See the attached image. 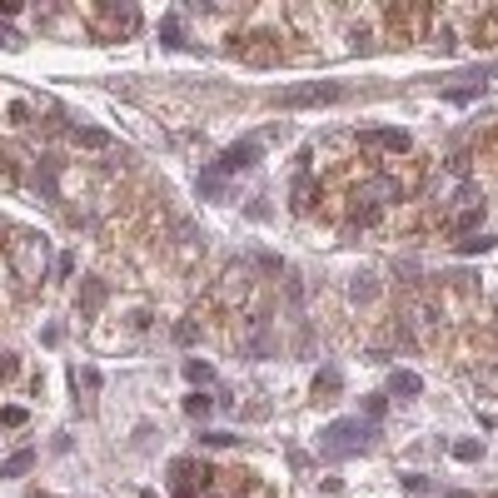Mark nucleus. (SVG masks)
<instances>
[{
  "mask_svg": "<svg viewBox=\"0 0 498 498\" xmlns=\"http://www.w3.org/2000/svg\"><path fill=\"white\" fill-rule=\"evenodd\" d=\"M364 414H369V424H379V419H384V399H369Z\"/></svg>",
  "mask_w": 498,
  "mask_h": 498,
  "instance_id": "412c9836",
  "label": "nucleus"
},
{
  "mask_svg": "<svg viewBox=\"0 0 498 498\" xmlns=\"http://www.w3.org/2000/svg\"><path fill=\"white\" fill-rule=\"evenodd\" d=\"M209 409H214V404H209L204 394H190V399H185V414H190V419H204Z\"/></svg>",
  "mask_w": 498,
  "mask_h": 498,
  "instance_id": "dca6fc26",
  "label": "nucleus"
},
{
  "mask_svg": "<svg viewBox=\"0 0 498 498\" xmlns=\"http://www.w3.org/2000/svg\"><path fill=\"white\" fill-rule=\"evenodd\" d=\"M478 225H483V204H478V199L449 219V230H454V235H468V230H478Z\"/></svg>",
  "mask_w": 498,
  "mask_h": 498,
  "instance_id": "0eeeda50",
  "label": "nucleus"
},
{
  "mask_svg": "<svg viewBox=\"0 0 498 498\" xmlns=\"http://www.w3.org/2000/svg\"><path fill=\"white\" fill-rule=\"evenodd\" d=\"M478 90H483V85H464V90H449V100H459V105H464V100H473Z\"/></svg>",
  "mask_w": 498,
  "mask_h": 498,
  "instance_id": "aec40b11",
  "label": "nucleus"
},
{
  "mask_svg": "<svg viewBox=\"0 0 498 498\" xmlns=\"http://www.w3.org/2000/svg\"><path fill=\"white\" fill-rule=\"evenodd\" d=\"M309 195H314V180L299 175V185H294V209H309Z\"/></svg>",
  "mask_w": 498,
  "mask_h": 498,
  "instance_id": "4468645a",
  "label": "nucleus"
},
{
  "mask_svg": "<svg viewBox=\"0 0 498 498\" xmlns=\"http://www.w3.org/2000/svg\"><path fill=\"white\" fill-rule=\"evenodd\" d=\"M80 145H90V150H105V145H110V135H105V130H80Z\"/></svg>",
  "mask_w": 498,
  "mask_h": 498,
  "instance_id": "6ab92c4d",
  "label": "nucleus"
},
{
  "mask_svg": "<svg viewBox=\"0 0 498 498\" xmlns=\"http://www.w3.org/2000/svg\"><path fill=\"white\" fill-rule=\"evenodd\" d=\"M254 159H259V140H240V145H230L225 155H219L214 170H219V175H235V170H249Z\"/></svg>",
  "mask_w": 498,
  "mask_h": 498,
  "instance_id": "7ed1b4c3",
  "label": "nucleus"
},
{
  "mask_svg": "<svg viewBox=\"0 0 498 498\" xmlns=\"http://www.w3.org/2000/svg\"><path fill=\"white\" fill-rule=\"evenodd\" d=\"M454 459H459V464H473V459H483V444L464 438V444H454Z\"/></svg>",
  "mask_w": 498,
  "mask_h": 498,
  "instance_id": "ddd939ff",
  "label": "nucleus"
},
{
  "mask_svg": "<svg viewBox=\"0 0 498 498\" xmlns=\"http://www.w3.org/2000/svg\"><path fill=\"white\" fill-rule=\"evenodd\" d=\"M225 190V175L219 170H199V195H219Z\"/></svg>",
  "mask_w": 498,
  "mask_h": 498,
  "instance_id": "f8f14e48",
  "label": "nucleus"
},
{
  "mask_svg": "<svg viewBox=\"0 0 498 498\" xmlns=\"http://www.w3.org/2000/svg\"><path fill=\"white\" fill-rule=\"evenodd\" d=\"M488 249H493L488 235H478V240H459V254H488Z\"/></svg>",
  "mask_w": 498,
  "mask_h": 498,
  "instance_id": "2eb2a0df",
  "label": "nucleus"
},
{
  "mask_svg": "<svg viewBox=\"0 0 498 498\" xmlns=\"http://www.w3.org/2000/svg\"><path fill=\"white\" fill-rule=\"evenodd\" d=\"M419 389H424V379H419L414 369H394V374H389V394H404V399H414Z\"/></svg>",
  "mask_w": 498,
  "mask_h": 498,
  "instance_id": "39448f33",
  "label": "nucleus"
},
{
  "mask_svg": "<svg viewBox=\"0 0 498 498\" xmlns=\"http://www.w3.org/2000/svg\"><path fill=\"white\" fill-rule=\"evenodd\" d=\"M314 394H339V369H324L314 379Z\"/></svg>",
  "mask_w": 498,
  "mask_h": 498,
  "instance_id": "9b49d317",
  "label": "nucleus"
},
{
  "mask_svg": "<svg viewBox=\"0 0 498 498\" xmlns=\"http://www.w3.org/2000/svg\"><path fill=\"white\" fill-rule=\"evenodd\" d=\"M449 498H468V493H449Z\"/></svg>",
  "mask_w": 498,
  "mask_h": 498,
  "instance_id": "5701e85b",
  "label": "nucleus"
},
{
  "mask_svg": "<svg viewBox=\"0 0 498 498\" xmlns=\"http://www.w3.org/2000/svg\"><path fill=\"white\" fill-rule=\"evenodd\" d=\"M364 145H379V150H394V155H404L409 150V135L404 130H369V135H359Z\"/></svg>",
  "mask_w": 498,
  "mask_h": 498,
  "instance_id": "20e7f679",
  "label": "nucleus"
},
{
  "mask_svg": "<svg viewBox=\"0 0 498 498\" xmlns=\"http://www.w3.org/2000/svg\"><path fill=\"white\" fill-rule=\"evenodd\" d=\"M493 159H498V145H493Z\"/></svg>",
  "mask_w": 498,
  "mask_h": 498,
  "instance_id": "b1692460",
  "label": "nucleus"
},
{
  "mask_svg": "<svg viewBox=\"0 0 498 498\" xmlns=\"http://www.w3.org/2000/svg\"><path fill=\"white\" fill-rule=\"evenodd\" d=\"M349 90L334 85V80H324V85H294V90H280L274 100H280L284 110H304V105H339Z\"/></svg>",
  "mask_w": 498,
  "mask_h": 498,
  "instance_id": "f03ea898",
  "label": "nucleus"
},
{
  "mask_svg": "<svg viewBox=\"0 0 498 498\" xmlns=\"http://www.w3.org/2000/svg\"><path fill=\"white\" fill-rule=\"evenodd\" d=\"M35 468V449H15L6 464H0V478H20V473H30Z\"/></svg>",
  "mask_w": 498,
  "mask_h": 498,
  "instance_id": "423d86ee",
  "label": "nucleus"
},
{
  "mask_svg": "<svg viewBox=\"0 0 498 498\" xmlns=\"http://www.w3.org/2000/svg\"><path fill=\"white\" fill-rule=\"evenodd\" d=\"M185 379H190V384H209V379H214V369H209L204 359H185Z\"/></svg>",
  "mask_w": 498,
  "mask_h": 498,
  "instance_id": "1a4fd4ad",
  "label": "nucleus"
},
{
  "mask_svg": "<svg viewBox=\"0 0 498 498\" xmlns=\"http://www.w3.org/2000/svg\"><path fill=\"white\" fill-rule=\"evenodd\" d=\"M195 339H199V324H195V319L175 324V344H195Z\"/></svg>",
  "mask_w": 498,
  "mask_h": 498,
  "instance_id": "f3484780",
  "label": "nucleus"
},
{
  "mask_svg": "<svg viewBox=\"0 0 498 498\" xmlns=\"http://www.w3.org/2000/svg\"><path fill=\"white\" fill-rule=\"evenodd\" d=\"M159 40L170 45V50H180V45H185V40H180V20H175V15H164V25H159Z\"/></svg>",
  "mask_w": 498,
  "mask_h": 498,
  "instance_id": "9d476101",
  "label": "nucleus"
},
{
  "mask_svg": "<svg viewBox=\"0 0 498 498\" xmlns=\"http://www.w3.org/2000/svg\"><path fill=\"white\" fill-rule=\"evenodd\" d=\"M100 299H105V284H100V280H90V284H85V294H80V314H95V309H100Z\"/></svg>",
  "mask_w": 498,
  "mask_h": 498,
  "instance_id": "6e6552de",
  "label": "nucleus"
},
{
  "mask_svg": "<svg viewBox=\"0 0 498 498\" xmlns=\"http://www.w3.org/2000/svg\"><path fill=\"white\" fill-rule=\"evenodd\" d=\"M369 438H374V424H364V419H334L319 433V454L324 459H354V454L369 449Z\"/></svg>",
  "mask_w": 498,
  "mask_h": 498,
  "instance_id": "f257e3e1",
  "label": "nucleus"
},
{
  "mask_svg": "<svg viewBox=\"0 0 498 498\" xmlns=\"http://www.w3.org/2000/svg\"><path fill=\"white\" fill-rule=\"evenodd\" d=\"M404 488H409V493H424V488H428V478H419V473H409V478H404Z\"/></svg>",
  "mask_w": 498,
  "mask_h": 498,
  "instance_id": "4be33fe9",
  "label": "nucleus"
},
{
  "mask_svg": "<svg viewBox=\"0 0 498 498\" xmlns=\"http://www.w3.org/2000/svg\"><path fill=\"white\" fill-rule=\"evenodd\" d=\"M0 424H6V428H20V424H25V409H20V404H11V409H0Z\"/></svg>",
  "mask_w": 498,
  "mask_h": 498,
  "instance_id": "a211bd4d",
  "label": "nucleus"
}]
</instances>
